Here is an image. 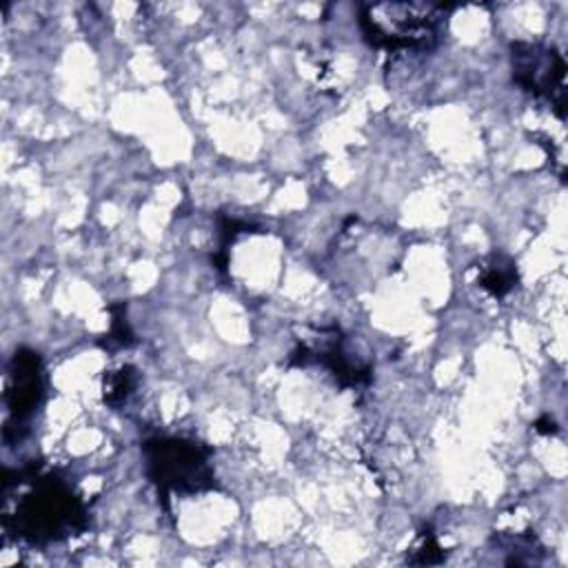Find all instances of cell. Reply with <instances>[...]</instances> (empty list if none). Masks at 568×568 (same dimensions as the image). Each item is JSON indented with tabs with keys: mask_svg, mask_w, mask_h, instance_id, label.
Masks as SVG:
<instances>
[{
	"mask_svg": "<svg viewBox=\"0 0 568 568\" xmlns=\"http://www.w3.org/2000/svg\"><path fill=\"white\" fill-rule=\"evenodd\" d=\"M2 481L20 484V497H4L2 528L7 535L31 546H47L78 535L87 528L89 515L75 490L55 473H40L36 464L20 470H4Z\"/></svg>",
	"mask_w": 568,
	"mask_h": 568,
	"instance_id": "obj_1",
	"label": "cell"
},
{
	"mask_svg": "<svg viewBox=\"0 0 568 568\" xmlns=\"http://www.w3.org/2000/svg\"><path fill=\"white\" fill-rule=\"evenodd\" d=\"M446 9L444 4L417 2L366 4L359 13V27L375 49L388 53L430 51L442 38Z\"/></svg>",
	"mask_w": 568,
	"mask_h": 568,
	"instance_id": "obj_2",
	"label": "cell"
},
{
	"mask_svg": "<svg viewBox=\"0 0 568 568\" xmlns=\"http://www.w3.org/2000/svg\"><path fill=\"white\" fill-rule=\"evenodd\" d=\"M146 475L162 501L171 495H195L217 488L211 466L213 450L186 437H151L142 444Z\"/></svg>",
	"mask_w": 568,
	"mask_h": 568,
	"instance_id": "obj_3",
	"label": "cell"
},
{
	"mask_svg": "<svg viewBox=\"0 0 568 568\" xmlns=\"http://www.w3.org/2000/svg\"><path fill=\"white\" fill-rule=\"evenodd\" d=\"M513 80L535 98L550 102L555 113L566 118V62L555 47L541 42H513L510 44Z\"/></svg>",
	"mask_w": 568,
	"mask_h": 568,
	"instance_id": "obj_4",
	"label": "cell"
},
{
	"mask_svg": "<svg viewBox=\"0 0 568 568\" xmlns=\"http://www.w3.org/2000/svg\"><path fill=\"white\" fill-rule=\"evenodd\" d=\"M44 397V377H42V359L31 348H18L9 364L4 402L9 417L4 422V442H18L27 435V424L33 410L40 406Z\"/></svg>",
	"mask_w": 568,
	"mask_h": 568,
	"instance_id": "obj_5",
	"label": "cell"
},
{
	"mask_svg": "<svg viewBox=\"0 0 568 568\" xmlns=\"http://www.w3.org/2000/svg\"><path fill=\"white\" fill-rule=\"evenodd\" d=\"M315 339V344H300L291 353L288 364L306 366L311 362H317L328 368L342 386H359L371 379V366L355 362L346 355L337 328H320V335Z\"/></svg>",
	"mask_w": 568,
	"mask_h": 568,
	"instance_id": "obj_6",
	"label": "cell"
},
{
	"mask_svg": "<svg viewBox=\"0 0 568 568\" xmlns=\"http://www.w3.org/2000/svg\"><path fill=\"white\" fill-rule=\"evenodd\" d=\"M479 286L484 291H488L493 297H504L508 295L517 282H519V275H517V264L506 257V255H490L481 268H479V277H477Z\"/></svg>",
	"mask_w": 568,
	"mask_h": 568,
	"instance_id": "obj_7",
	"label": "cell"
},
{
	"mask_svg": "<svg viewBox=\"0 0 568 568\" xmlns=\"http://www.w3.org/2000/svg\"><path fill=\"white\" fill-rule=\"evenodd\" d=\"M135 382H138V375H135V368L133 366H122L120 371H111L104 375V402L109 406H122L129 395L133 393L135 388Z\"/></svg>",
	"mask_w": 568,
	"mask_h": 568,
	"instance_id": "obj_8",
	"label": "cell"
},
{
	"mask_svg": "<svg viewBox=\"0 0 568 568\" xmlns=\"http://www.w3.org/2000/svg\"><path fill=\"white\" fill-rule=\"evenodd\" d=\"M126 306L124 304H115L111 306V331L106 333V342L104 346L109 348H115V346H131L133 344V333L129 328V322H126Z\"/></svg>",
	"mask_w": 568,
	"mask_h": 568,
	"instance_id": "obj_9",
	"label": "cell"
},
{
	"mask_svg": "<svg viewBox=\"0 0 568 568\" xmlns=\"http://www.w3.org/2000/svg\"><path fill=\"white\" fill-rule=\"evenodd\" d=\"M415 555L408 557L410 564H417V566H430V564H442L444 561V555H442V548L433 535V530H424L422 532V541H419V548L413 550Z\"/></svg>",
	"mask_w": 568,
	"mask_h": 568,
	"instance_id": "obj_10",
	"label": "cell"
},
{
	"mask_svg": "<svg viewBox=\"0 0 568 568\" xmlns=\"http://www.w3.org/2000/svg\"><path fill=\"white\" fill-rule=\"evenodd\" d=\"M535 430L537 433H544V435H552V433H557V424H555V419H550V417H541V419H537L535 422Z\"/></svg>",
	"mask_w": 568,
	"mask_h": 568,
	"instance_id": "obj_11",
	"label": "cell"
}]
</instances>
